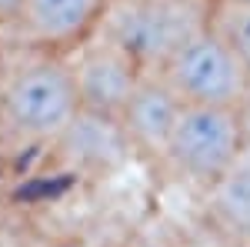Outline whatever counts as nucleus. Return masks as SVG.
Returning a JSON list of instances; mask_svg holds the SVG:
<instances>
[{"instance_id": "9b49d317", "label": "nucleus", "mask_w": 250, "mask_h": 247, "mask_svg": "<svg viewBox=\"0 0 250 247\" xmlns=\"http://www.w3.org/2000/svg\"><path fill=\"white\" fill-rule=\"evenodd\" d=\"M247 3H250V0H247Z\"/></svg>"}, {"instance_id": "7ed1b4c3", "label": "nucleus", "mask_w": 250, "mask_h": 247, "mask_svg": "<svg viewBox=\"0 0 250 247\" xmlns=\"http://www.w3.org/2000/svg\"><path fill=\"white\" fill-rule=\"evenodd\" d=\"M247 151L237 107L184 104L164 154V164L184 180L210 187L230 171V164Z\"/></svg>"}, {"instance_id": "20e7f679", "label": "nucleus", "mask_w": 250, "mask_h": 247, "mask_svg": "<svg viewBox=\"0 0 250 247\" xmlns=\"http://www.w3.org/2000/svg\"><path fill=\"white\" fill-rule=\"evenodd\" d=\"M157 74L184 104L240 107L250 94V70L210 23L184 40Z\"/></svg>"}, {"instance_id": "6e6552de", "label": "nucleus", "mask_w": 250, "mask_h": 247, "mask_svg": "<svg viewBox=\"0 0 250 247\" xmlns=\"http://www.w3.org/2000/svg\"><path fill=\"white\" fill-rule=\"evenodd\" d=\"M213 221L220 230L250 247V147L230 164V171L207 187Z\"/></svg>"}, {"instance_id": "1a4fd4ad", "label": "nucleus", "mask_w": 250, "mask_h": 247, "mask_svg": "<svg viewBox=\"0 0 250 247\" xmlns=\"http://www.w3.org/2000/svg\"><path fill=\"white\" fill-rule=\"evenodd\" d=\"M207 23L224 37V44L250 70V3L247 0H210Z\"/></svg>"}, {"instance_id": "39448f33", "label": "nucleus", "mask_w": 250, "mask_h": 247, "mask_svg": "<svg viewBox=\"0 0 250 247\" xmlns=\"http://www.w3.org/2000/svg\"><path fill=\"white\" fill-rule=\"evenodd\" d=\"M67 60H70V70H74L80 111L110 117V120L120 117V111L127 107L130 94L137 90V84L144 77L140 60L104 30H97Z\"/></svg>"}, {"instance_id": "f257e3e1", "label": "nucleus", "mask_w": 250, "mask_h": 247, "mask_svg": "<svg viewBox=\"0 0 250 247\" xmlns=\"http://www.w3.org/2000/svg\"><path fill=\"white\" fill-rule=\"evenodd\" d=\"M0 107L10 127L30 140H60L80 117V97L70 60L30 50L7 74Z\"/></svg>"}, {"instance_id": "9d476101", "label": "nucleus", "mask_w": 250, "mask_h": 247, "mask_svg": "<svg viewBox=\"0 0 250 247\" xmlns=\"http://www.w3.org/2000/svg\"><path fill=\"white\" fill-rule=\"evenodd\" d=\"M20 3H23V0H0V23H10L14 14L20 10Z\"/></svg>"}, {"instance_id": "f03ea898", "label": "nucleus", "mask_w": 250, "mask_h": 247, "mask_svg": "<svg viewBox=\"0 0 250 247\" xmlns=\"http://www.w3.org/2000/svg\"><path fill=\"white\" fill-rule=\"evenodd\" d=\"M210 0H110L104 34L124 44L144 70H160L173 50L207 27Z\"/></svg>"}, {"instance_id": "0eeeda50", "label": "nucleus", "mask_w": 250, "mask_h": 247, "mask_svg": "<svg viewBox=\"0 0 250 247\" xmlns=\"http://www.w3.org/2000/svg\"><path fill=\"white\" fill-rule=\"evenodd\" d=\"M180 111H184V100L173 94L170 84L157 70H144L137 90L117 117V124L134 154L147 157V160H164Z\"/></svg>"}, {"instance_id": "423d86ee", "label": "nucleus", "mask_w": 250, "mask_h": 247, "mask_svg": "<svg viewBox=\"0 0 250 247\" xmlns=\"http://www.w3.org/2000/svg\"><path fill=\"white\" fill-rule=\"evenodd\" d=\"M107 10L110 0H23L7 27L27 50L70 57L104 27Z\"/></svg>"}]
</instances>
